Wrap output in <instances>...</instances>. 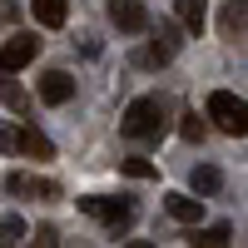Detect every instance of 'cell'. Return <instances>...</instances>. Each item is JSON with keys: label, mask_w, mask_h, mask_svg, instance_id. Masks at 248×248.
Listing matches in <instances>:
<instances>
[{"label": "cell", "mask_w": 248, "mask_h": 248, "mask_svg": "<svg viewBox=\"0 0 248 248\" xmlns=\"http://www.w3.org/2000/svg\"><path fill=\"white\" fill-rule=\"evenodd\" d=\"M30 10H35V20H40V25L60 30V25L70 20V0H30Z\"/></svg>", "instance_id": "12"}, {"label": "cell", "mask_w": 248, "mask_h": 248, "mask_svg": "<svg viewBox=\"0 0 248 248\" xmlns=\"http://www.w3.org/2000/svg\"><path fill=\"white\" fill-rule=\"evenodd\" d=\"M35 50H40V40H30V35H15V40H5V45H0V75L25 70L30 60H35Z\"/></svg>", "instance_id": "4"}, {"label": "cell", "mask_w": 248, "mask_h": 248, "mask_svg": "<svg viewBox=\"0 0 248 248\" xmlns=\"http://www.w3.org/2000/svg\"><path fill=\"white\" fill-rule=\"evenodd\" d=\"M218 30H223V40H243V30H248V0H229V5H223Z\"/></svg>", "instance_id": "10"}, {"label": "cell", "mask_w": 248, "mask_h": 248, "mask_svg": "<svg viewBox=\"0 0 248 248\" xmlns=\"http://www.w3.org/2000/svg\"><path fill=\"white\" fill-rule=\"evenodd\" d=\"M30 248H60V229L55 223H40V229L30 233Z\"/></svg>", "instance_id": "18"}, {"label": "cell", "mask_w": 248, "mask_h": 248, "mask_svg": "<svg viewBox=\"0 0 248 248\" xmlns=\"http://www.w3.org/2000/svg\"><path fill=\"white\" fill-rule=\"evenodd\" d=\"M203 119H214L223 134H243L248 129V105L238 94H229V90H214L209 94V109H203Z\"/></svg>", "instance_id": "2"}, {"label": "cell", "mask_w": 248, "mask_h": 248, "mask_svg": "<svg viewBox=\"0 0 248 248\" xmlns=\"http://www.w3.org/2000/svg\"><path fill=\"white\" fill-rule=\"evenodd\" d=\"M79 209L94 214V218H105L114 233H124V229L134 223V203H129V199H99V194H90V199H79Z\"/></svg>", "instance_id": "3"}, {"label": "cell", "mask_w": 248, "mask_h": 248, "mask_svg": "<svg viewBox=\"0 0 248 248\" xmlns=\"http://www.w3.org/2000/svg\"><path fill=\"white\" fill-rule=\"evenodd\" d=\"M174 50H179L174 25H159V30H154V40H149V50H144L139 60H144V65H169V60H174Z\"/></svg>", "instance_id": "7"}, {"label": "cell", "mask_w": 248, "mask_h": 248, "mask_svg": "<svg viewBox=\"0 0 248 248\" xmlns=\"http://www.w3.org/2000/svg\"><path fill=\"white\" fill-rule=\"evenodd\" d=\"M5 189H10V194H30V199H55L60 184H55V179H30V174H10Z\"/></svg>", "instance_id": "9"}, {"label": "cell", "mask_w": 248, "mask_h": 248, "mask_svg": "<svg viewBox=\"0 0 248 248\" xmlns=\"http://www.w3.org/2000/svg\"><path fill=\"white\" fill-rule=\"evenodd\" d=\"M164 209H169V218L194 223V229H199V218H203V199H194V194H164Z\"/></svg>", "instance_id": "8"}, {"label": "cell", "mask_w": 248, "mask_h": 248, "mask_svg": "<svg viewBox=\"0 0 248 248\" xmlns=\"http://www.w3.org/2000/svg\"><path fill=\"white\" fill-rule=\"evenodd\" d=\"M5 149H15V124L0 119V154H5Z\"/></svg>", "instance_id": "21"}, {"label": "cell", "mask_w": 248, "mask_h": 248, "mask_svg": "<svg viewBox=\"0 0 248 248\" xmlns=\"http://www.w3.org/2000/svg\"><path fill=\"white\" fill-rule=\"evenodd\" d=\"M20 238H25V218H20V214H5V218H0V248H15Z\"/></svg>", "instance_id": "17"}, {"label": "cell", "mask_w": 248, "mask_h": 248, "mask_svg": "<svg viewBox=\"0 0 248 248\" xmlns=\"http://www.w3.org/2000/svg\"><path fill=\"white\" fill-rule=\"evenodd\" d=\"M70 94H75V79L65 70H45L40 75V99H45V105H70Z\"/></svg>", "instance_id": "6"}, {"label": "cell", "mask_w": 248, "mask_h": 248, "mask_svg": "<svg viewBox=\"0 0 248 248\" xmlns=\"http://www.w3.org/2000/svg\"><path fill=\"white\" fill-rule=\"evenodd\" d=\"M189 184H194V194H218V184H223V174L214 169V164H199Z\"/></svg>", "instance_id": "16"}, {"label": "cell", "mask_w": 248, "mask_h": 248, "mask_svg": "<svg viewBox=\"0 0 248 248\" xmlns=\"http://www.w3.org/2000/svg\"><path fill=\"white\" fill-rule=\"evenodd\" d=\"M109 20H114L119 30H129V35L149 30V10H144L139 0H109Z\"/></svg>", "instance_id": "5"}, {"label": "cell", "mask_w": 248, "mask_h": 248, "mask_svg": "<svg viewBox=\"0 0 248 248\" xmlns=\"http://www.w3.org/2000/svg\"><path fill=\"white\" fill-rule=\"evenodd\" d=\"M179 134H184V139H203V119H199V109H189V114L179 119Z\"/></svg>", "instance_id": "20"}, {"label": "cell", "mask_w": 248, "mask_h": 248, "mask_svg": "<svg viewBox=\"0 0 248 248\" xmlns=\"http://www.w3.org/2000/svg\"><path fill=\"white\" fill-rule=\"evenodd\" d=\"M119 169L129 174V179H154V174H159V169H154L149 159H119Z\"/></svg>", "instance_id": "19"}, {"label": "cell", "mask_w": 248, "mask_h": 248, "mask_svg": "<svg viewBox=\"0 0 248 248\" xmlns=\"http://www.w3.org/2000/svg\"><path fill=\"white\" fill-rule=\"evenodd\" d=\"M164 124H169V105H164L159 94H139L134 105L124 109V124H119V129L129 134V139H159Z\"/></svg>", "instance_id": "1"}, {"label": "cell", "mask_w": 248, "mask_h": 248, "mask_svg": "<svg viewBox=\"0 0 248 248\" xmlns=\"http://www.w3.org/2000/svg\"><path fill=\"white\" fill-rule=\"evenodd\" d=\"M0 105H5V109H15V114H25V109H30V94L20 90L15 79H5V75H0Z\"/></svg>", "instance_id": "15"}, {"label": "cell", "mask_w": 248, "mask_h": 248, "mask_svg": "<svg viewBox=\"0 0 248 248\" xmlns=\"http://www.w3.org/2000/svg\"><path fill=\"white\" fill-rule=\"evenodd\" d=\"M124 248H154V243L149 238H134V243H124Z\"/></svg>", "instance_id": "22"}, {"label": "cell", "mask_w": 248, "mask_h": 248, "mask_svg": "<svg viewBox=\"0 0 248 248\" xmlns=\"http://www.w3.org/2000/svg\"><path fill=\"white\" fill-rule=\"evenodd\" d=\"M189 243L194 248H229L233 243V229H229V223H209V229H194Z\"/></svg>", "instance_id": "14"}, {"label": "cell", "mask_w": 248, "mask_h": 248, "mask_svg": "<svg viewBox=\"0 0 248 248\" xmlns=\"http://www.w3.org/2000/svg\"><path fill=\"white\" fill-rule=\"evenodd\" d=\"M15 149L30 154V159H55V144L40 134V129H15Z\"/></svg>", "instance_id": "11"}, {"label": "cell", "mask_w": 248, "mask_h": 248, "mask_svg": "<svg viewBox=\"0 0 248 248\" xmlns=\"http://www.w3.org/2000/svg\"><path fill=\"white\" fill-rule=\"evenodd\" d=\"M174 15H179V25L184 30H203V20H209V0H174Z\"/></svg>", "instance_id": "13"}]
</instances>
